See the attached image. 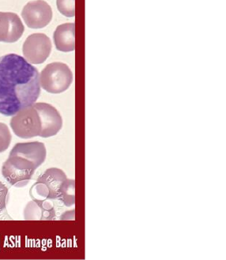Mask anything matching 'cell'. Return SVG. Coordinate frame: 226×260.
Segmentation results:
<instances>
[{
    "mask_svg": "<svg viewBox=\"0 0 226 260\" xmlns=\"http://www.w3.org/2000/svg\"><path fill=\"white\" fill-rule=\"evenodd\" d=\"M10 154L23 157L38 168L46 159V147L44 143L40 142L18 143L13 147Z\"/></svg>",
    "mask_w": 226,
    "mask_h": 260,
    "instance_id": "cell-10",
    "label": "cell"
},
{
    "mask_svg": "<svg viewBox=\"0 0 226 260\" xmlns=\"http://www.w3.org/2000/svg\"><path fill=\"white\" fill-rule=\"evenodd\" d=\"M12 116L10 124L13 132L18 137L28 139L40 136L41 118L34 105L21 109Z\"/></svg>",
    "mask_w": 226,
    "mask_h": 260,
    "instance_id": "cell-5",
    "label": "cell"
},
{
    "mask_svg": "<svg viewBox=\"0 0 226 260\" xmlns=\"http://www.w3.org/2000/svg\"><path fill=\"white\" fill-rule=\"evenodd\" d=\"M9 200V191L8 187L0 181V214L5 210Z\"/></svg>",
    "mask_w": 226,
    "mask_h": 260,
    "instance_id": "cell-16",
    "label": "cell"
},
{
    "mask_svg": "<svg viewBox=\"0 0 226 260\" xmlns=\"http://www.w3.org/2000/svg\"><path fill=\"white\" fill-rule=\"evenodd\" d=\"M52 200H32L24 209V218L27 221H48L55 217Z\"/></svg>",
    "mask_w": 226,
    "mask_h": 260,
    "instance_id": "cell-11",
    "label": "cell"
},
{
    "mask_svg": "<svg viewBox=\"0 0 226 260\" xmlns=\"http://www.w3.org/2000/svg\"><path fill=\"white\" fill-rule=\"evenodd\" d=\"M67 179L62 170L57 168L48 169L31 187L29 196L33 200H58L59 189Z\"/></svg>",
    "mask_w": 226,
    "mask_h": 260,
    "instance_id": "cell-3",
    "label": "cell"
},
{
    "mask_svg": "<svg viewBox=\"0 0 226 260\" xmlns=\"http://www.w3.org/2000/svg\"><path fill=\"white\" fill-rule=\"evenodd\" d=\"M25 30L19 17L11 12H0V42L15 43Z\"/></svg>",
    "mask_w": 226,
    "mask_h": 260,
    "instance_id": "cell-9",
    "label": "cell"
},
{
    "mask_svg": "<svg viewBox=\"0 0 226 260\" xmlns=\"http://www.w3.org/2000/svg\"><path fill=\"white\" fill-rule=\"evenodd\" d=\"M75 25L74 23H65L59 26L54 32L55 48L60 52H73L75 48Z\"/></svg>",
    "mask_w": 226,
    "mask_h": 260,
    "instance_id": "cell-12",
    "label": "cell"
},
{
    "mask_svg": "<svg viewBox=\"0 0 226 260\" xmlns=\"http://www.w3.org/2000/svg\"><path fill=\"white\" fill-rule=\"evenodd\" d=\"M41 122L40 137L49 138L55 136L62 129V119L57 109L47 103H34Z\"/></svg>",
    "mask_w": 226,
    "mask_h": 260,
    "instance_id": "cell-8",
    "label": "cell"
},
{
    "mask_svg": "<svg viewBox=\"0 0 226 260\" xmlns=\"http://www.w3.org/2000/svg\"><path fill=\"white\" fill-rule=\"evenodd\" d=\"M41 93L38 69L16 54L0 57V113L12 116L36 103Z\"/></svg>",
    "mask_w": 226,
    "mask_h": 260,
    "instance_id": "cell-1",
    "label": "cell"
},
{
    "mask_svg": "<svg viewBox=\"0 0 226 260\" xmlns=\"http://www.w3.org/2000/svg\"><path fill=\"white\" fill-rule=\"evenodd\" d=\"M38 168L32 162L19 156L10 154L3 165V177L11 185L22 187L29 184Z\"/></svg>",
    "mask_w": 226,
    "mask_h": 260,
    "instance_id": "cell-4",
    "label": "cell"
},
{
    "mask_svg": "<svg viewBox=\"0 0 226 260\" xmlns=\"http://www.w3.org/2000/svg\"><path fill=\"white\" fill-rule=\"evenodd\" d=\"M73 74L69 67L62 62L47 65L40 75V85L48 93H63L72 85Z\"/></svg>",
    "mask_w": 226,
    "mask_h": 260,
    "instance_id": "cell-2",
    "label": "cell"
},
{
    "mask_svg": "<svg viewBox=\"0 0 226 260\" xmlns=\"http://www.w3.org/2000/svg\"><path fill=\"white\" fill-rule=\"evenodd\" d=\"M11 139L12 136L8 126L5 123H0V153H3L9 148Z\"/></svg>",
    "mask_w": 226,
    "mask_h": 260,
    "instance_id": "cell-15",
    "label": "cell"
},
{
    "mask_svg": "<svg viewBox=\"0 0 226 260\" xmlns=\"http://www.w3.org/2000/svg\"><path fill=\"white\" fill-rule=\"evenodd\" d=\"M52 52V42L50 38L44 34H34L25 40L22 52L24 58L29 63H43Z\"/></svg>",
    "mask_w": 226,
    "mask_h": 260,
    "instance_id": "cell-6",
    "label": "cell"
},
{
    "mask_svg": "<svg viewBox=\"0 0 226 260\" xmlns=\"http://www.w3.org/2000/svg\"><path fill=\"white\" fill-rule=\"evenodd\" d=\"M22 16L27 26L31 29H42L52 21V8L43 0H35L24 7Z\"/></svg>",
    "mask_w": 226,
    "mask_h": 260,
    "instance_id": "cell-7",
    "label": "cell"
},
{
    "mask_svg": "<svg viewBox=\"0 0 226 260\" xmlns=\"http://www.w3.org/2000/svg\"><path fill=\"white\" fill-rule=\"evenodd\" d=\"M57 8L62 15L72 18L75 15V0H57Z\"/></svg>",
    "mask_w": 226,
    "mask_h": 260,
    "instance_id": "cell-14",
    "label": "cell"
},
{
    "mask_svg": "<svg viewBox=\"0 0 226 260\" xmlns=\"http://www.w3.org/2000/svg\"><path fill=\"white\" fill-rule=\"evenodd\" d=\"M75 180L67 179L59 189L58 200L62 202L66 207L75 204Z\"/></svg>",
    "mask_w": 226,
    "mask_h": 260,
    "instance_id": "cell-13",
    "label": "cell"
}]
</instances>
